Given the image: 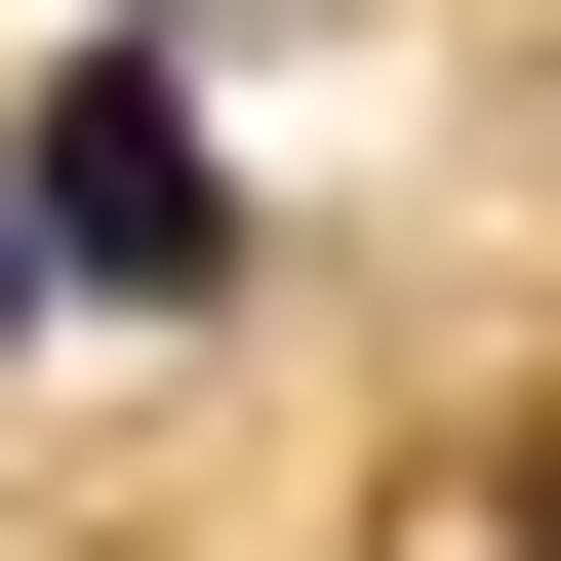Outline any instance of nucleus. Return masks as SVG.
I'll return each mask as SVG.
<instances>
[{
    "mask_svg": "<svg viewBox=\"0 0 561 561\" xmlns=\"http://www.w3.org/2000/svg\"><path fill=\"white\" fill-rule=\"evenodd\" d=\"M0 201H41V280H121V321H201V280H241V161H201V81H161V41H81Z\"/></svg>",
    "mask_w": 561,
    "mask_h": 561,
    "instance_id": "f257e3e1",
    "label": "nucleus"
}]
</instances>
